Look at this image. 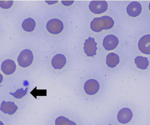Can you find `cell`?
<instances>
[{
	"mask_svg": "<svg viewBox=\"0 0 150 125\" xmlns=\"http://www.w3.org/2000/svg\"><path fill=\"white\" fill-rule=\"evenodd\" d=\"M105 63L108 68H116L120 63V57L116 53H110L106 57Z\"/></svg>",
	"mask_w": 150,
	"mask_h": 125,
	"instance_id": "cell-8",
	"label": "cell"
},
{
	"mask_svg": "<svg viewBox=\"0 0 150 125\" xmlns=\"http://www.w3.org/2000/svg\"><path fill=\"white\" fill-rule=\"evenodd\" d=\"M134 62L136 67L139 70H145L148 68L149 62L147 57L137 56L134 59Z\"/></svg>",
	"mask_w": 150,
	"mask_h": 125,
	"instance_id": "cell-14",
	"label": "cell"
},
{
	"mask_svg": "<svg viewBox=\"0 0 150 125\" xmlns=\"http://www.w3.org/2000/svg\"><path fill=\"white\" fill-rule=\"evenodd\" d=\"M119 43L118 39L113 34L107 35L103 41V46L107 51L114 50L118 46Z\"/></svg>",
	"mask_w": 150,
	"mask_h": 125,
	"instance_id": "cell-7",
	"label": "cell"
},
{
	"mask_svg": "<svg viewBox=\"0 0 150 125\" xmlns=\"http://www.w3.org/2000/svg\"><path fill=\"white\" fill-rule=\"evenodd\" d=\"M115 107V119L120 125H128L136 117L137 107L135 104L129 101H122Z\"/></svg>",
	"mask_w": 150,
	"mask_h": 125,
	"instance_id": "cell-1",
	"label": "cell"
},
{
	"mask_svg": "<svg viewBox=\"0 0 150 125\" xmlns=\"http://www.w3.org/2000/svg\"><path fill=\"white\" fill-rule=\"evenodd\" d=\"M139 50L143 54L149 55L150 54V36L146 34L142 37L138 43Z\"/></svg>",
	"mask_w": 150,
	"mask_h": 125,
	"instance_id": "cell-9",
	"label": "cell"
},
{
	"mask_svg": "<svg viewBox=\"0 0 150 125\" xmlns=\"http://www.w3.org/2000/svg\"><path fill=\"white\" fill-rule=\"evenodd\" d=\"M16 68V65L14 61L10 59L6 60L2 62L1 70L2 72L6 75L13 74Z\"/></svg>",
	"mask_w": 150,
	"mask_h": 125,
	"instance_id": "cell-11",
	"label": "cell"
},
{
	"mask_svg": "<svg viewBox=\"0 0 150 125\" xmlns=\"http://www.w3.org/2000/svg\"><path fill=\"white\" fill-rule=\"evenodd\" d=\"M3 79V76L2 75V74L0 73V84L2 83Z\"/></svg>",
	"mask_w": 150,
	"mask_h": 125,
	"instance_id": "cell-20",
	"label": "cell"
},
{
	"mask_svg": "<svg viewBox=\"0 0 150 125\" xmlns=\"http://www.w3.org/2000/svg\"><path fill=\"white\" fill-rule=\"evenodd\" d=\"M66 63V58L63 54H56L52 59V66L56 70H61L65 66Z\"/></svg>",
	"mask_w": 150,
	"mask_h": 125,
	"instance_id": "cell-13",
	"label": "cell"
},
{
	"mask_svg": "<svg viewBox=\"0 0 150 125\" xmlns=\"http://www.w3.org/2000/svg\"><path fill=\"white\" fill-rule=\"evenodd\" d=\"M33 56L30 50L26 49L22 51L19 55L17 61L21 67H26L30 66L33 62Z\"/></svg>",
	"mask_w": 150,
	"mask_h": 125,
	"instance_id": "cell-3",
	"label": "cell"
},
{
	"mask_svg": "<svg viewBox=\"0 0 150 125\" xmlns=\"http://www.w3.org/2000/svg\"><path fill=\"white\" fill-rule=\"evenodd\" d=\"M55 125H79L77 122L64 116H60L55 121Z\"/></svg>",
	"mask_w": 150,
	"mask_h": 125,
	"instance_id": "cell-15",
	"label": "cell"
},
{
	"mask_svg": "<svg viewBox=\"0 0 150 125\" xmlns=\"http://www.w3.org/2000/svg\"><path fill=\"white\" fill-rule=\"evenodd\" d=\"M142 6L140 3L134 1L130 3L127 8V11L128 15L131 17L138 16L142 13Z\"/></svg>",
	"mask_w": 150,
	"mask_h": 125,
	"instance_id": "cell-10",
	"label": "cell"
},
{
	"mask_svg": "<svg viewBox=\"0 0 150 125\" xmlns=\"http://www.w3.org/2000/svg\"><path fill=\"white\" fill-rule=\"evenodd\" d=\"M74 2V1H62V2L63 4L65 5V6H69L72 5Z\"/></svg>",
	"mask_w": 150,
	"mask_h": 125,
	"instance_id": "cell-19",
	"label": "cell"
},
{
	"mask_svg": "<svg viewBox=\"0 0 150 125\" xmlns=\"http://www.w3.org/2000/svg\"><path fill=\"white\" fill-rule=\"evenodd\" d=\"M36 22L33 18H29L24 20L22 24V27L25 31L31 32L34 30Z\"/></svg>",
	"mask_w": 150,
	"mask_h": 125,
	"instance_id": "cell-16",
	"label": "cell"
},
{
	"mask_svg": "<svg viewBox=\"0 0 150 125\" xmlns=\"http://www.w3.org/2000/svg\"><path fill=\"white\" fill-rule=\"evenodd\" d=\"M47 30L53 34H58L61 33L64 29L62 22L59 20L53 19L50 20L47 24Z\"/></svg>",
	"mask_w": 150,
	"mask_h": 125,
	"instance_id": "cell-6",
	"label": "cell"
},
{
	"mask_svg": "<svg viewBox=\"0 0 150 125\" xmlns=\"http://www.w3.org/2000/svg\"><path fill=\"white\" fill-rule=\"evenodd\" d=\"M13 1H0V7L3 9H8L11 7Z\"/></svg>",
	"mask_w": 150,
	"mask_h": 125,
	"instance_id": "cell-18",
	"label": "cell"
},
{
	"mask_svg": "<svg viewBox=\"0 0 150 125\" xmlns=\"http://www.w3.org/2000/svg\"><path fill=\"white\" fill-rule=\"evenodd\" d=\"M18 110V107L14 102H6L4 101L1 104L0 110L5 114L12 115L14 114Z\"/></svg>",
	"mask_w": 150,
	"mask_h": 125,
	"instance_id": "cell-12",
	"label": "cell"
},
{
	"mask_svg": "<svg viewBox=\"0 0 150 125\" xmlns=\"http://www.w3.org/2000/svg\"><path fill=\"white\" fill-rule=\"evenodd\" d=\"M97 43L95 39L91 37L86 40L84 44V50L86 55L89 58H93L96 55L97 50Z\"/></svg>",
	"mask_w": 150,
	"mask_h": 125,
	"instance_id": "cell-5",
	"label": "cell"
},
{
	"mask_svg": "<svg viewBox=\"0 0 150 125\" xmlns=\"http://www.w3.org/2000/svg\"><path fill=\"white\" fill-rule=\"evenodd\" d=\"M115 22L111 17L103 16L95 18L91 22V29L96 32H99L103 30L112 29L114 25Z\"/></svg>",
	"mask_w": 150,
	"mask_h": 125,
	"instance_id": "cell-2",
	"label": "cell"
},
{
	"mask_svg": "<svg viewBox=\"0 0 150 125\" xmlns=\"http://www.w3.org/2000/svg\"><path fill=\"white\" fill-rule=\"evenodd\" d=\"M108 6V3L105 1H92L90 3L89 7L92 13L100 14L105 12Z\"/></svg>",
	"mask_w": 150,
	"mask_h": 125,
	"instance_id": "cell-4",
	"label": "cell"
},
{
	"mask_svg": "<svg viewBox=\"0 0 150 125\" xmlns=\"http://www.w3.org/2000/svg\"><path fill=\"white\" fill-rule=\"evenodd\" d=\"M108 123L105 124L103 125H115L113 124L112 123H110L111 122H108Z\"/></svg>",
	"mask_w": 150,
	"mask_h": 125,
	"instance_id": "cell-21",
	"label": "cell"
},
{
	"mask_svg": "<svg viewBox=\"0 0 150 125\" xmlns=\"http://www.w3.org/2000/svg\"><path fill=\"white\" fill-rule=\"evenodd\" d=\"M0 125H5V124H4V123L2 121H0Z\"/></svg>",
	"mask_w": 150,
	"mask_h": 125,
	"instance_id": "cell-22",
	"label": "cell"
},
{
	"mask_svg": "<svg viewBox=\"0 0 150 125\" xmlns=\"http://www.w3.org/2000/svg\"><path fill=\"white\" fill-rule=\"evenodd\" d=\"M28 89V87L25 90H23V88L19 89L15 92L10 93V94L17 99H21L27 93Z\"/></svg>",
	"mask_w": 150,
	"mask_h": 125,
	"instance_id": "cell-17",
	"label": "cell"
}]
</instances>
